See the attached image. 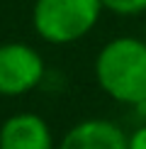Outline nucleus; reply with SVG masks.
Here are the masks:
<instances>
[{"label":"nucleus","mask_w":146,"mask_h":149,"mask_svg":"<svg viewBox=\"0 0 146 149\" xmlns=\"http://www.w3.org/2000/svg\"><path fill=\"white\" fill-rule=\"evenodd\" d=\"M100 8V0H36L32 20L41 39L71 44L95 27Z\"/></svg>","instance_id":"nucleus-2"},{"label":"nucleus","mask_w":146,"mask_h":149,"mask_svg":"<svg viewBox=\"0 0 146 149\" xmlns=\"http://www.w3.org/2000/svg\"><path fill=\"white\" fill-rule=\"evenodd\" d=\"M0 149H54V139L41 117L20 113L0 127Z\"/></svg>","instance_id":"nucleus-5"},{"label":"nucleus","mask_w":146,"mask_h":149,"mask_svg":"<svg viewBox=\"0 0 146 149\" xmlns=\"http://www.w3.org/2000/svg\"><path fill=\"white\" fill-rule=\"evenodd\" d=\"M102 91L127 105H146V42L119 37L102 47L95 61Z\"/></svg>","instance_id":"nucleus-1"},{"label":"nucleus","mask_w":146,"mask_h":149,"mask_svg":"<svg viewBox=\"0 0 146 149\" xmlns=\"http://www.w3.org/2000/svg\"><path fill=\"white\" fill-rule=\"evenodd\" d=\"M129 149H146V127H139L129 137Z\"/></svg>","instance_id":"nucleus-7"},{"label":"nucleus","mask_w":146,"mask_h":149,"mask_svg":"<svg viewBox=\"0 0 146 149\" xmlns=\"http://www.w3.org/2000/svg\"><path fill=\"white\" fill-rule=\"evenodd\" d=\"M59 149H129V137L114 122L85 120L66 132Z\"/></svg>","instance_id":"nucleus-4"},{"label":"nucleus","mask_w":146,"mask_h":149,"mask_svg":"<svg viewBox=\"0 0 146 149\" xmlns=\"http://www.w3.org/2000/svg\"><path fill=\"white\" fill-rule=\"evenodd\" d=\"M100 3L117 15H139L146 10V0H100Z\"/></svg>","instance_id":"nucleus-6"},{"label":"nucleus","mask_w":146,"mask_h":149,"mask_svg":"<svg viewBox=\"0 0 146 149\" xmlns=\"http://www.w3.org/2000/svg\"><path fill=\"white\" fill-rule=\"evenodd\" d=\"M44 76V61L29 44H0V95H22Z\"/></svg>","instance_id":"nucleus-3"}]
</instances>
